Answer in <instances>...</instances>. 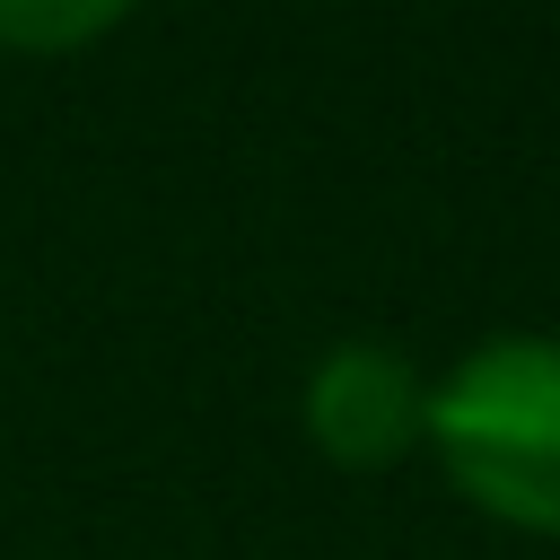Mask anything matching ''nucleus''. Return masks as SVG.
Returning a JSON list of instances; mask_svg holds the SVG:
<instances>
[{"mask_svg":"<svg viewBox=\"0 0 560 560\" xmlns=\"http://www.w3.org/2000/svg\"><path fill=\"white\" fill-rule=\"evenodd\" d=\"M446 481L534 534H560V332H490L429 385Z\"/></svg>","mask_w":560,"mask_h":560,"instance_id":"nucleus-1","label":"nucleus"},{"mask_svg":"<svg viewBox=\"0 0 560 560\" xmlns=\"http://www.w3.org/2000/svg\"><path fill=\"white\" fill-rule=\"evenodd\" d=\"M114 26V0H70V9H18L0 0V44H26V52H61V44H88Z\"/></svg>","mask_w":560,"mask_h":560,"instance_id":"nucleus-3","label":"nucleus"},{"mask_svg":"<svg viewBox=\"0 0 560 560\" xmlns=\"http://www.w3.org/2000/svg\"><path fill=\"white\" fill-rule=\"evenodd\" d=\"M429 429V376L394 341H341L306 376V438L341 464H394Z\"/></svg>","mask_w":560,"mask_h":560,"instance_id":"nucleus-2","label":"nucleus"}]
</instances>
